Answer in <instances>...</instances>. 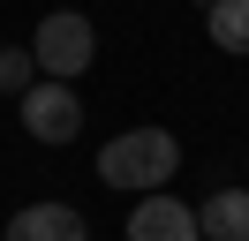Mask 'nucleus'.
<instances>
[{
    "mask_svg": "<svg viewBox=\"0 0 249 241\" xmlns=\"http://www.w3.org/2000/svg\"><path fill=\"white\" fill-rule=\"evenodd\" d=\"M8 241H91V226L76 204H23L8 219Z\"/></svg>",
    "mask_w": 249,
    "mask_h": 241,
    "instance_id": "39448f33",
    "label": "nucleus"
},
{
    "mask_svg": "<svg viewBox=\"0 0 249 241\" xmlns=\"http://www.w3.org/2000/svg\"><path fill=\"white\" fill-rule=\"evenodd\" d=\"M204 30L219 53H249V0H204Z\"/></svg>",
    "mask_w": 249,
    "mask_h": 241,
    "instance_id": "0eeeda50",
    "label": "nucleus"
},
{
    "mask_svg": "<svg viewBox=\"0 0 249 241\" xmlns=\"http://www.w3.org/2000/svg\"><path fill=\"white\" fill-rule=\"evenodd\" d=\"M31 83H38V60L16 53V45H0V98H23Z\"/></svg>",
    "mask_w": 249,
    "mask_h": 241,
    "instance_id": "6e6552de",
    "label": "nucleus"
},
{
    "mask_svg": "<svg viewBox=\"0 0 249 241\" xmlns=\"http://www.w3.org/2000/svg\"><path fill=\"white\" fill-rule=\"evenodd\" d=\"M128 241H204L196 211L181 204V196H136V211H128Z\"/></svg>",
    "mask_w": 249,
    "mask_h": 241,
    "instance_id": "20e7f679",
    "label": "nucleus"
},
{
    "mask_svg": "<svg viewBox=\"0 0 249 241\" xmlns=\"http://www.w3.org/2000/svg\"><path fill=\"white\" fill-rule=\"evenodd\" d=\"M31 60H38V75H53V83H76V75L98 60L91 15L83 8H53L46 23H38V38H31Z\"/></svg>",
    "mask_w": 249,
    "mask_h": 241,
    "instance_id": "f03ea898",
    "label": "nucleus"
},
{
    "mask_svg": "<svg viewBox=\"0 0 249 241\" xmlns=\"http://www.w3.org/2000/svg\"><path fill=\"white\" fill-rule=\"evenodd\" d=\"M204 241H249V189H212L196 204Z\"/></svg>",
    "mask_w": 249,
    "mask_h": 241,
    "instance_id": "423d86ee",
    "label": "nucleus"
},
{
    "mask_svg": "<svg viewBox=\"0 0 249 241\" xmlns=\"http://www.w3.org/2000/svg\"><path fill=\"white\" fill-rule=\"evenodd\" d=\"M16 105H23V128H31L38 143H76V136H83V98H76V83L38 75Z\"/></svg>",
    "mask_w": 249,
    "mask_h": 241,
    "instance_id": "7ed1b4c3",
    "label": "nucleus"
},
{
    "mask_svg": "<svg viewBox=\"0 0 249 241\" xmlns=\"http://www.w3.org/2000/svg\"><path fill=\"white\" fill-rule=\"evenodd\" d=\"M181 166V143L166 128H121L113 143H98V181L121 196H159Z\"/></svg>",
    "mask_w": 249,
    "mask_h": 241,
    "instance_id": "f257e3e1",
    "label": "nucleus"
}]
</instances>
